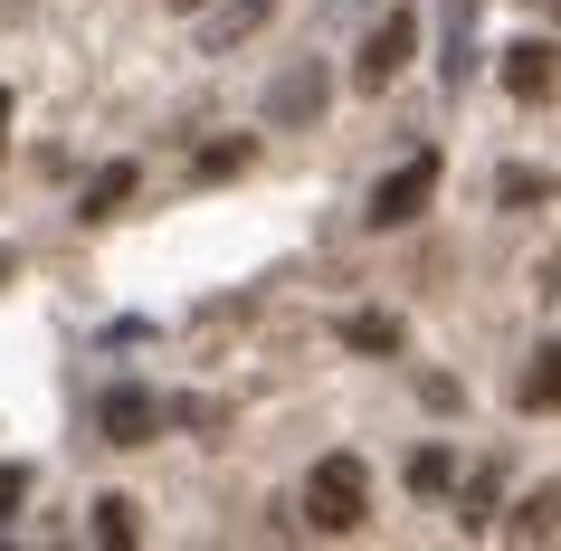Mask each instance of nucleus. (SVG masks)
Masks as SVG:
<instances>
[{
	"instance_id": "f257e3e1",
	"label": "nucleus",
	"mask_w": 561,
	"mask_h": 551,
	"mask_svg": "<svg viewBox=\"0 0 561 551\" xmlns=\"http://www.w3.org/2000/svg\"><path fill=\"white\" fill-rule=\"evenodd\" d=\"M362 514H371V466L362 457H324L305 475V523L314 532H362Z\"/></svg>"
},
{
	"instance_id": "f03ea898",
	"label": "nucleus",
	"mask_w": 561,
	"mask_h": 551,
	"mask_svg": "<svg viewBox=\"0 0 561 551\" xmlns=\"http://www.w3.org/2000/svg\"><path fill=\"white\" fill-rule=\"evenodd\" d=\"M438 181H447V162H438V152H410L400 172H381V181H371V209H362V219H371V229H410L419 209L438 200Z\"/></svg>"
},
{
	"instance_id": "7ed1b4c3",
	"label": "nucleus",
	"mask_w": 561,
	"mask_h": 551,
	"mask_svg": "<svg viewBox=\"0 0 561 551\" xmlns=\"http://www.w3.org/2000/svg\"><path fill=\"white\" fill-rule=\"evenodd\" d=\"M410 58H419V10H390L381 30L362 38V58H353V87H362V95H390L400 77H410Z\"/></svg>"
},
{
	"instance_id": "20e7f679",
	"label": "nucleus",
	"mask_w": 561,
	"mask_h": 551,
	"mask_svg": "<svg viewBox=\"0 0 561 551\" xmlns=\"http://www.w3.org/2000/svg\"><path fill=\"white\" fill-rule=\"evenodd\" d=\"M162 418H172V409L152 400L144 380H115V390L95 400V437H105V447H152V437H162Z\"/></svg>"
},
{
	"instance_id": "39448f33",
	"label": "nucleus",
	"mask_w": 561,
	"mask_h": 551,
	"mask_svg": "<svg viewBox=\"0 0 561 551\" xmlns=\"http://www.w3.org/2000/svg\"><path fill=\"white\" fill-rule=\"evenodd\" d=\"M504 95H514V105L561 95V48L552 38H514V48H504Z\"/></svg>"
},
{
	"instance_id": "423d86ee",
	"label": "nucleus",
	"mask_w": 561,
	"mask_h": 551,
	"mask_svg": "<svg viewBox=\"0 0 561 551\" xmlns=\"http://www.w3.org/2000/svg\"><path fill=\"white\" fill-rule=\"evenodd\" d=\"M324 67H286L276 77V95H266V124H305V115H324Z\"/></svg>"
},
{
	"instance_id": "0eeeda50",
	"label": "nucleus",
	"mask_w": 561,
	"mask_h": 551,
	"mask_svg": "<svg viewBox=\"0 0 561 551\" xmlns=\"http://www.w3.org/2000/svg\"><path fill=\"white\" fill-rule=\"evenodd\" d=\"M504 532H514V542H552V532H561V475H552V485H533V494H514Z\"/></svg>"
},
{
	"instance_id": "6e6552de",
	"label": "nucleus",
	"mask_w": 561,
	"mask_h": 551,
	"mask_svg": "<svg viewBox=\"0 0 561 551\" xmlns=\"http://www.w3.org/2000/svg\"><path fill=\"white\" fill-rule=\"evenodd\" d=\"M266 20H276V0H229V10H219V20L201 30V48H209V58H229L238 38H257Z\"/></svg>"
},
{
	"instance_id": "1a4fd4ad",
	"label": "nucleus",
	"mask_w": 561,
	"mask_h": 551,
	"mask_svg": "<svg viewBox=\"0 0 561 551\" xmlns=\"http://www.w3.org/2000/svg\"><path fill=\"white\" fill-rule=\"evenodd\" d=\"M134 191H144V172H134V162H105V172L87 181V200H77V209H87V219H115Z\"/></svg>"
},
{
	"instance_id": "9d476101",
	"label": "nucleus",
	"mask_w": 561,
	"mask_h": 551,
	"mask_svg": "<svg viewBox=\"0 0 561 551\" xmlns=\"http://www.w3.org/2000/svg\"><path fill=\"white\" fill-rule=\"evenodd\" d=\"M524 409H561V333L542 352H533V371H524V390H514Z\"/></svg>"
},
{
	"instance_id": "9b49d317",
	"label": "nucleus",
	"mask_w": 561,
	"mask_h": 551,
	"mask_svg": "<svg viewBox=\"0 0 561 551\" xmlns=\"http://www.w3.org/2000/svg\"><path fill=\"white\" fill-rule=\"evenodd\" d=\"M343 343H353V352H400V314L362 305V314H343Z\"/></svg>"
},
{
	"instance_id": "f8f14e48",
	"label": "nucleus",
	"mask_w": 561,
	"mask_h": 551,
	"mask_svg": "<svg viewBox=\"0 0 561 551\" xmlns=\"http://www.w3.org/2000/svg\"><path fill=\"white\" fill-rule=\"evenodd\" d=\"M248 162H257V144H248V134H229V144H201V162H191V181H238Z\"/></svg>"
},
{
	"instance_id": "ddd939ff",
	"label": "nucleus",
	"mask_w": 561,
	"mask_h": 551,
	"mask_svg": "<svg viewBox=\"0 0 561 551\" xmlns=\"http://www.w3.org/2000/svg\"><path fill=\"white\" fill-rule=\"evenodd\" d=\"M95 542H105V551H134V542H144V523H134V494H105V504H95Z\"/></svg>"
},
{
	"instance_id": "4468645a",
	"label": "nucleus",
	"mask_w": 561,
	"mask_h": 551,
	"mask_svg": "<svg viewBox=\"0 0 561 551\" xmlns=\"http://www.w3.org/2000/svg\"><path fill=\"white\" fill-rule=\"evenodd\" d=\"M485 523H495V466H476L457 494V532H485Z\"/></svg>"
},
{
	"instance_id": "2eb2a0df",
	"label": "nucleus",
	"mask_w": 561,
	"mask_h": 551,
	"mask_svg": "<svg viewBox=\"0 0 561 551\" xmlns=\"http://www.w3.org/2000/svg\"><path fill=\"white\" fill-rule=\"evenodd\" d=\"M495 191H504V200H514V209H533V200L552 209V200H561V191H552V172H533V162H514V172H504Z\"/></svg>"
},
{
	"instance_id": "dca6fc26",
	"label": "nucleus",
	"mask_w": 561,
	"mask_h": 551,
	"mask_svg": "<svg viewBox=\"0 0 561 551\" xmlns=\"http://www.w3.org/2000/svg\"><path fill=\"white\" fill-rule=\"evenodd\" d=\"M410 485L419 494H447V485H457V447H419V457H410Z\"/></svg>"
},
{
	"instance_id": "f3484780",
	"label": "nucleus",
	"mask_w": 561,
	"mask_h": 551,
	"mask_svg": "<svg viewBox=\"0 0 561 551\" xmlns=\"http://www.w3.org/2000/svg\"><path fill=\"white\" fill-rule=\"evenodd\" d=\"M20 494H30V466H0V514H10Z\"/></svg>"
},
{
	"instance_id": "a211bd4d",
	"label": "nucleus",
	"mask_w": 561,
	"mask_h": 551,
	"mask_svg": "<svg viewBox=\"0 0 561 551\" xmlns=\"http://www.w3.org/2000/svg\"><path fill=\"white\" fill-rule=\"evenodd\" d=\"M162 10H209V0H162Z\"/></svg>"
},
{
	"instance_id": "6ab92c4d",
	"label": "nucleus",
	"mask_w": 561,
	"mask_h": 551,
	"mask_svg": "<svg viewBox=\"0 0 561 551\" xmlns=\"http://www.w3.org/2000/svg\"><path fill=\"white\" fill-rule=\"evenodd\" d=\"M0 124H10V95H0Z\"/></svg>"
},
{
	"instance_id": "aec40b11",
	"label": "nucleus",
	"mask_w": 561,
	"mask_h": 551,
	"mask_svg": "<svg viewBox=\"0 0 561 551\" xmlns=\"http://www.w3.org/2000/svg\"><path fill=\"white\" fill-rule=\"evenodd\" d=\"M552 20H561V0H552Z\"/></svg>"
}]
</instances>
